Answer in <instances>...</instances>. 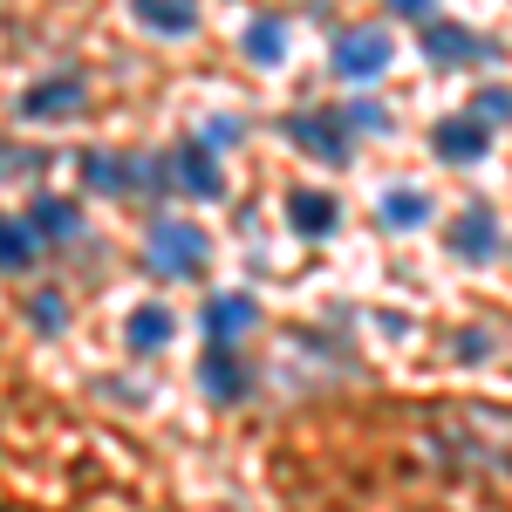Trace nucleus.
Returning <instances> with one entry per match:
<instances>
[{
    "label": "nucleus",
    "mask_w": 512,
    "mask_h": 512,
    "mask_svg": "<svg viewBox=\"0 0 512 512\" xmlns=\"http://www.w3.org/2000/svg\"><path fill=\"white\" fill-rule=\"evenodd\" d=\"M431 219V198L417 192V185H390V192L376 198V226L383 233H417Z\"/></svg>",
    "instance_id": "obj_13"
},
{
    "label": "nucleus",
    "mask_w": 512,
    "mask_h": 512,
    "mask_svg": "<svg viewBox=\"0 0 512 512\" xmlns=\"http://www.w3.org/2000/svg\"><path fill=\"white\" fill-rule=\"evenodd\" d=\"M287 226H294L301 239H328L335 226H342V205H335L328 192H294L287 198Z\"/></svg>",
    "instance_id": "obj_14"
},
{
    "label": "nucleus",
    "mask_w": 512,
    "mask_h": 512,
    "mask_svg": "<svg viewBox=\"0 0 512 512\" xmlns=\"http://www.w3.org/2000/svg\"><path fill=\"white\" fill-rule=\"evenodd\" d=\"M171 335H178V315H171L164 301H137V308H130V321H123V342H130L137 355L171 349Z\"/></svg>",
    "instance_id": "obj_10"
},
{
    "label": "nucleus",
    "mask_w": 512,
    "mask_h": 512,
    "mask_svg": "<svg viewBox=\"0 0 512 512\" xmlns=\"http://www.w3.org/2000/svg\"><path fill=\"white\" fill-rule=\"evenodd\" d=\"M28 226H35V239L48 246H69V239H82V205L76 198H35V212H28Z\"/></svg>",
    "instance_id": "obj_15"
},
{
    "label": "nucleus",
    "mask_w": 512,
    "mask_h": 512,
    "mask_svg": "<svg viewBox=\"0 0 512 512\" xmlns=\"http://www.w3.org/2000/svg\"><path fill=\"white\" fill-rule=\"evenodd\" d=\"M171 185H178L185 198H212V205H219V198H226V171H219V151H212L205 137L178 144V151H171Z\"/></svg>",
    "instance_id": "obj_4"
},
{
    "label": "nucleus",
    "mask_w": 512,
    "mask_h": 512,
    "mask_svg": "<svg viewBox=\"0 0 512 512\" xmlns=\"http://www.w3.org/2000/svg\"><path fill=\"white\" fill-rule=\"evenodd\" d=\"M424 62H437V69H465V62H478V55H499V48H485V41L472 35V28H458V21H424Z\"/></svg>",
    "instance_id": "obj_9"
},
{
    "label": "nucleus",
    "mask_w": 512,
    "mask_h": 512,
    "mask_svg": "<svg viewBox=\"0 0 512 512\" xmlns=\"http://www.w3.org/2000/svg\"><path fill=\"white\" fill-rule=\"evenodd\" d=\"M82 185L96 198H130V151H82Z\"/></svg>",
    "instance_id": "obj_16"
},
{
    "label": "nucleus",
    "mask_w": 512,
    "mask_h": 512,
    "mask_svg": "<svg viewBox=\"0 0 512 512\" xmlns=\"http://www.w3.org/2000/svg\"><path fill=\"white\" fill-rule=\"evenodd\" d=\"M287 137H294L315 164H328V171H342V164L355 158L342 110H321V103H315V110H294V117H287Z\"/></svg>",
    "instance_id": "obj_2"
},
{
    "label": "nucleus",
    "mask_w": 512,
    "mask_h": 512,
    "mask_svg": "<svg viewBox=\"0 0 512 512\" xmlns=\"http://www.w3.org/2000/svg\"><path fill=\"white\" fill-rule=\"evenodd\" d=\"M198 390L212 396V403H239V396L253 390V369L239 362L233 342H212V349H205V362H198Z\"/></svg>",
    "instance_id": "obj_8"
},
{
    "label": "nucleus",
    "mask_w": 512,
    "mask_h": 512,
    "mask_svg": "<svg viewBox=\"0 0 512 512\" xmlns=\"http://www.w3.org/2000/svg\"><path fill=\"white\" fill-rule=\"evenodd\" d=\"M390 35H383V28H349V35L335 41V55H328V69H335V76L342 82H376L383 76V69H390Z\"/></svg>",
    "instance_id": "obj_3"
},
{
    "label": "nucleus",
    "mask_w": 512,
    "mask_h": 512,
    "mask_svg": "<svg viewBox=\"0 0 512 512\" xmlns=\"http://www.w3.org/2000/svg\"><path fill=\"white\" fill-rule=\"evenodd\" d=\"M82 103H89V96H82V76H76V69L41 76L35 89H21V117H28V123H62V117H76Z\"/></svg>",
    "instance_id": "obj_6"
},
{
    "label": "nucleus",
    "mask_w": 512,
    "mask_h": 512,
    "mask_svg": "<svg viewBox=\"0 0 512 512\" xmlns=\"http://www.w3.org/2000/svg\"><path fill=\"white\" fill-rule=\"evenodd\" d=\"M130 14H137L151 35H164V41L198 35V0H130Z\"/></svg>",
    "instance_id": "obj_11"
},
{
    "label": "nucleus",
    "mask_w": 512,
    "mask_h": 512,
    "mask_svg": "<svg viewBox=\"0 0 512 512\" xmlns=\"http://www.w3.org/2000/svg\"><path fill=\"white\" fill-rule=\"evenodd\" d=\"M472 117H485L492 130L512 123V89H506V82H485V89H478V103H472Z\"/></svg>",
    "instance_id": "obj_21"
},
{
    "label": "nucleus",
    "mask_w": 512,
    "mask_h": 512,
    "mask_svg": "<svg viewBox=\"0 0 512 512\" xmlns=\"http://www.w3.org/2000/svg\"><path fill=\"white\" fill-rule=\"evenodd\" d=\"M485 349H492V342H485L478 328H472V335H458V355H465V362H472V355H485Z\"/></svg>",
    "instance_id": "obj_24"
},
{
    "label": "nucleus",
    "mask_w": 512,
    "mask_h": 512,
    "mask_svg": "<svg viewBox=\"0 0 512 512\" xmlns=\"http://www.w3.org/2000/svg\"><path fill=\"white\" fill-rule=\"evenodd\" d=\"M239 55H246L253 69H280V62H287V21H274V14L246 21V35H239Z\"/></svg>",
    "instance_id": "obj_17"
},
{
    "label": "nucleus",
    "mask_w": 512,
    "mask_h": 512,
    "mask_svg": "<svg viewBox=\"0 0 512 512\" xmlns=\"http://www.w3.org/2000/svg\"><path fill=\"white\" fill-rule=\"evenodd\" d=\"M198 137H205L212 151H226V144H239V137H246V123H239V117H205V130H198Z\"/></svg>",
    "instance_id": "obj_22"
},
{
    "label": "nucleus",
    "mask_w": 512,
    "mask_h": 512,
    "mask_svg": "<svg viewBox=\"0 0 512 512\" xmlns=\"http://www.w3.org/2000/svg\"><path fill=\"white\" fill-rule=\"evenodd\" d=\"M41 260V239L28 219H0V274H28Z\"/></svg>",
    "instance_id": "obj_18"
},
{
    "label": "nucleus",
    "mask_w": 512,
    "mask_h": 512,
    "mask_svg": "<svg viewBox=\"0 0 512 512\" xmlns=\"http://www.w3.org/2000/svg\"><path fill=\"white\" fill-rule=\"evenodd\" d=\"M28 328H35V335H62V328H69V301H62L55 287L35 294V301H28Z\"/></svg>",
    "instance_id": "obj_19"
},
{
    "label": "nucleus",
    "mask_w": 512,
    "mask_h": 512,
    "mask_svg": "<svg viewBox=\"0 0 512 512\" xmlns=\"http://www.w3.org/2000/svg\"><path fill=\"white\" fill-rule=\"evenodd\" d=\"M0 171H35V158L28 151H0Z\"/></svg>",
    "instance_id": "obj_25"
},
{
    "label": "nucleus",
    "mask_w": 512,
    "mask_h": 512,
    "mask_svg": "<svg viewBox=\"0 0 512 512\" xmlns=\"http://www.w3.org/2000/svg\"><path fill=\"white\" fill-rule=\"evenodd\" d=\"M144 246H151V253H144L151 274H164V280H198L205 274V253H212V239L198 233L192 219H158Z\"/></svg>",
    "instance_id": "obj_1"
},
{
    "label": "nucleus",
    "mask_w": 512,
    "mask_h": 512,
    "mask_svg": "<svg viewBox=\"0 0 512 512\" xmlns=\"http://www.w3.org/2000/svg\"><path fill=\"white\" fill-rule=\"evenodd\" d=\"M383 7H390V14H403V21H424L437 0H383Z\"/></svg>",
    "instance_id": "obj_23"
},
{
    "label": "nucleus",
    "mask_w": 512,
    "mask_h": 512,
    "mask_svg": "<svg viewBox=\"0 0 512 512\" xmlns=\"http://www.w3.org/2000/svg\"><path fill=\"white\" fill-rule=\"evenodd\" d=\"M198 321H205V335H212V342H239V335L260 321V308H253V294H212Z\"/></svg>",
    "instance_id": "obj_12"
},
{
    "label": "nucleus",
    "mask_w": 512,
    "mask_h": 512,
    "mask_svg": "<svg viewBox=\"0 0 512 512\" xmlns=\"http://www.w3.org/2000/svg\"><path fill=\"white\" fill-rule=\"evenodd\" d=\"M431 151H437V164H478L485 151H492V123L485 117H444V123H431Z\"/></svg>",
    "instance_id": "obj_7"
},
{
    "label": "nucleus",
    "mask_w": 512,
    "mask_h": 512,
    "mask_svg": "<svg viewBox=\"0 0 512 512\" xmlns=\"http://www.w3.org/2000/svg\"><path fill=\"white\" fill-rule=\"evenodd\" d=\"M444 246H451V253H458L465 267H485V260L499 253V212L472 198V205H465V212H458V219L444 226Z\"/></svg>",
    "instance_id": "obj_5"
},
{
    "label": "nucleus",
    "mask_w": 512,
    "mask_h": 512,
    "mask_svg": "<svg viewBox=\"0 0 512 512\" xmlns=\"http://www.w3.org/2000/svg\"><path fill=\"white\" fill-rule=\"evenodd\" d=\"M342 123H349V130H362V137H390V110H383V103H369V96H362V103H349V110H342Z\"/></svg>",
    "instance_id": "obj_20"
}]
</instances>
